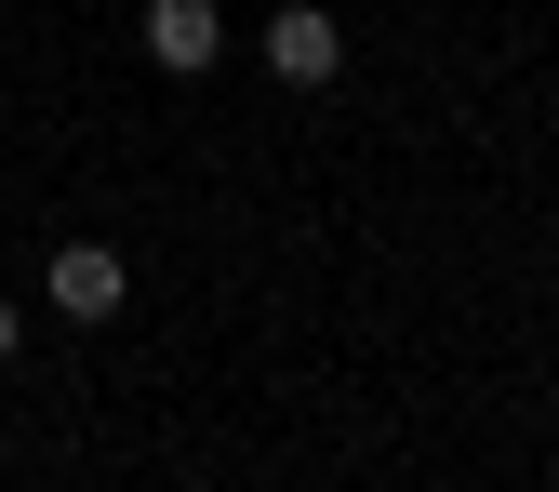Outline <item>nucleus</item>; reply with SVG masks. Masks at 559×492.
<instances>
[{"instance_id": "obj_1", "label": "nucleus", "mask_w": 559, "mask_h": 492, "mask_svg": "<svg viewBox=\"0 0 559 492\" xmlns=\"http://www.w3.org/2000/svg\"><path fill=\"white\" fill-rule=\"evenodd\" d=\"M40 293H53V320H81V333H94V320H120V307H133V266H120L107 240H67Z\"/></svg>"}, {"instance_id": "obj_4", "label": "nucleus", "mask_w": 559, "mask_h": 492, "mask_svg": "<svg viewBox=\"0 0 559 492\" xmlns=\"http://www.w3.org/2000/svg\"><path fill=\"white\" fill-rule=\"evenodd\" d=\"M14 346H27V320H14V293H0V360H14Z\"/></svg>"}, {"instance_id": "obj_2", "label": "nucleus", "mask_w": 559, "mask_h": 492, "mask_svg": "<svg viewBox=\"0 0 559 492\" xmlns=\"http://www.w3.org/2000/svg\"><path fill=\"white\" fill-rule=\"evenodd\" d=\"M333 67H346L333 14H307V0H280V14H266V81H294V94H320Z\"/></svg>"}, {"instance_id": "obj_3", "label": "nucleus", "mask_w": 559, "mask_h": 492, "mask_svg": "<svg viewBox=\"0 0 559 492\" xmlns=\"http://www.w3.org/2000/svg\"><path fill=\"white\" fill-rule=\"evenodd\" d=\"M214 53H227V14H214V0H147V67H160V81H200Z\"/></svg>"}]
</instances>
